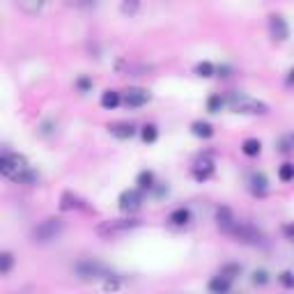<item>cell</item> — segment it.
I'll list each match as a JSON object with an SVG mask.
<instances>
[{
	"mask_svg": "<svg viewBox=\"0 0 294 294\" xmlns=\"http://www.w3.org/2000/svg\"><path fill=\"white\" fill-rule=\"evenodd\" d=\"M251 189H253V193H255V196H262V193L267 191V177H264L262 173L253 175V180H251Z\"/></svg>",
	"mask_w": 294,
	"mask_h": 294,
	"instance_id": "cell-20",
	"label": "cell"
},
{
	"mask_svg": "<svg viewBox=\"0 0 294 294\" xmlns=\"http://www.w3.org/2000/svg\"><path fill=\"white\" fill-rule=\"evenodd\" d=\"M260 150H262V143H260L258 138H246L241 143V152L246 156H258Z\"/></svg>",
	"mask_w": 294,
	"mask_h": 294,
	"instance_id": "cell-17",
	"label": "cell"
},
{
	"mask_svg": "<svg viewBox=\"0 0 294 294\" xmlns=\"http://www.w3.org/2000/svg\"><path fill=\"white\" fill-rule=\"evenodd\" d=\"M288 83H290V85L294 83V67H292V69H290V74H288Z\"/></svg>",
	"mask_w": 294,
	"mask_h": 294,
	"instance_id": "cell-35",
	"label": "cell"
},
{
	"mask_svg": "<svg viewBox=\"0 0 294 294\" xmlns=\"http://www.w3.org/2000/svg\"><path fill=\"white\" fill-rule=\"evenodd\" d=\"M18 9H30V12H37V9H42V2L39 5H25V2H18Z\"/></svg>",
	"mask_w": 294,
	"mask_h": 294,
	"instance_id": "cell-34",
	"label": "cell"
},
{
	"mask_svg": "<svg viewBox=\"0 0 294 294\" xmlns=\"http://www.w3.org/2000/svg\"><path fill=\"white\" fill-rule=\"evenodd\" d=\"M62 209H74V207H83L81 204V200L76 198V196H72V193H65L62 196V204H60Z\"/></svg>",
	"mask_w": 294,
	"mask_h": 294,
	"instance_id": "cell-27",
	"label": "cell"
},
{
	"mask_svg": "<svg viewBox=\"0 0 294 294\" xmlns=\"http://www.w3.org/2000/svg\"><path fill=\"white\" fill-rule=\"evenodd\" d=\"M133 228H138L136 218H110V221H103L97 225V234L103 239H115V237H122Z\"/></svg>",
	"mask_w": 294,
	"mask_h": 294,
	"instance_id": "cell-2",
	"label": "cell"
},
{
	"mask_svg": "<svg viewBox=\"0 0 294 294\" xmlns=\"http://www.w3.org/2000/svg\"><path fill=\"white\" fill-rule=\"evenodd\" d=\"M253 285H258V288H264V285H267V283H269V274H267V271L264 269H258V271H253Z\"/></svg>",
	"mask_w": 294,
	"mask_h": 294,
	"instance_id": "cell-28",
	"label": "cell"
},
{
	"mask_svg": "<svg viewBox=\"0 0 294 294\" xmlns=\"http://www.w3.org/2000/svg\"><path fill=\"white\" fill-rule=\"evenodd\" d=\"M207 288H209V292H211V294H230V290H232V281L218 274V276L211 278Z\"/></svg>",
	"mask_w": 294,
	"mask_h": 294,
	"instance_id": "cell-11",
	"label": "cell"
},
{
	"mask_svg": "<svg viewBox=\"0 0 294 294\" xmlns=\"http://www.w3.org/2000/svg\"><path fill=\"white\" fill-rule=\"evenodd\" d=\"M140 136H143L145 143H156V138H159V129H156L154 124H145Z\"/></svg>",
	"mask_w": 294,
	"mask_h": 294,
	"instance_id": "cell-23",
	"label": "cell"
},
{
	"mask_svg": "<svg viewBox=\"0 0 294 294\" xmlns=\"http://www.w3.org/2000/svg\"><path fill=\"white\" fill-rule=\"evenodd\" d=\"M74 274H76L78 281H83V283L103 281V278L108 276V274H106V267H103V262H99V260H95V258L78 260V262L74 264Z\"/></svg>",
	"mask_w": 294,
	"mask_h": 294,
	"instance_id": "cell-1",
	"label": "cell"
},
{
	"mask_svg": "<svg viewBox=\"0 0 294 294\" xmlns=\"http://www.w3.org/2000/svg\"><path fill=\"white\" fill-rule=\"evenodd\" d=\"M191 131H193V136H198V138H211V136H214V126H211L209 122H193Z\"/></svg>",
	"mask_w": 294,
	"mask_h": 294,
	"instance_id": "cell-16",
	"label": "cell"
},
{
	"mask_svg": "<svg viewBox=\"0 0 294 294\" xmlns=\"http://www.w3.org/2000/svg\"><path fill=\"white\" fill-rule=\"evenodd\" d=\"M108 131L113 133L115 138L126 140V138H131L133 133H136V126H133V124H129V122H117V124L108 126Z\"/></svg>",
	"mask_w": 294,
	"mask_h": 294,
	"instance_id": "cell-13",
	"label": "cell"
},
{
	"mask_svg": "<svg viewBox=\"0 0 294 294\" xmlns=\"http://www.w3.org/2000/svg\"><path fill=\"white\" fill-rule=\"evenodd\" d=\"M117 288H120V278H117V276H106V278H103V290L115 292Z\"/></svg>",
	"mask_w": 294,
	"mask_h": 294,
	"instance_id": "cell-30",
	"label": "cell"
},
{
	"mask_svg": "<svg viewBox=\"0 0 294 294\" xmlns=\"http://www.w3.org/2000/svg\"><path fill=\"white\" fill-rule=\"evenodd\" d=\"M230 106H232L237 113H267V106L260 101H253L244 95H232L230 97Z\"/></svg>",
	"mask_w": 294,
	"mask_h": 294,
	"instance_id": "cell-6",
	"label": "cell"
},
{
	"mask_svg": "<svg viewBox=\"0 0 294 294\" xmlns=\"http://www.w3.org/2000/svg\"><path fill=\"white\" fill-rule=\"evenodd\" d=\"M62 230H65V223L60 221V218H44L42 223H37L35 230H32V241L35 244H48V241L58 239L62 234Z\"/></svg>",
	"mask_w": 294,
	"mask_h": 294,
	"instance_id": "cell-3",
	"label": "cell"
},
{
	"mask_svg": "<svg viewBox=\"0 0 294 294\" xmlns=\"http://www.w3.org/2000/svg\"><path fill=\"white\" fill-rule=\"evenodd\" d=\"M140 202H143V191H140V189H126V191H122V196H120V209L136 211L140 207Z\"/></svg>",
	"mask_w": 294,
	"mask_h": 294,
	"instance_id": "cell-8",
	"label": "cell"
},
{
	"mask_svg": "<svg viewBox=\"0 0 294 294\" xmlns=\"http://www.w3.org/2000/svg\"><path fill=\"white\" fill-rule=\"evenodd\" d=\"M150 101V92L143 90V88H131V90H126L124 95V103L129 108H140L145 103Z\"/></svg>",
	"mask_w": 294,
	"mask_h": 294,
	"instance_id": "cell-9",
	"label": "cell"
},
{
	"mask_svg": "<svg viewBox=\"0 0 294 294\" xmlns=\"http://www.w3.org/2000/svg\"><path fill=\"white\" fill-rule=\"evenodd\" d=\"M278 281H281V285L285 290H294V274L292 271H283L281 276H278Z\"/></svg>",
	"mask_w": 294,
	"mask_h": 294,
	"instance_id": "cell-29",
	"label": "cell"
},
{
	"mask_svg": "<svg viewBox=\"0 0 294 294\" xmlns=\"http://www.w3.org/2000/svg\"><path fill=\"white\" fill-rule=\"evenodd\" d=\"M230 237H234V239L241 241V244H260V241H262V232H260L255 225H251V223H239V221H237V225L232 228Z\"/></svg>",
	"mask_w": 294,
	"mask_h": 294,
	"instance_id": "cell-5",
	"label": "cell"
},
{
	"mask_svg": "<svg viewBox=\"0 0 294 294\" xmlns=\"http://www.w3.org/2000/svg\"><path fill=\"white\" fill-rule=\"evenodd\" d=\"M221 276H225V278H230V281H234V278L241 274V264H237V262H225L221 267V271H218Z\"/></svg>",
	"mask_w": 294,
	"mask_h": 294,
	"instance_id": "cell-18",
	"label": "cell"
},
{
	"mask_svg": "<svg viewBox=\"0 0 294 294\" xmlns=\"http://www.w3.org/2000/svg\"><path fill=\"white\" fill-rule=\"evenodd\" d=\"M216 225L225 234L232 232V228L237 225V218H234V214H232L230 207H218V209H216Z\"/></svg>",
	"mask_w": 294,
	"mask_h": 294,
	"instance_id": "cell-10",
	"label": "cell"
},
{
	"mask_svg": "<svg viewBox=\"0 0 294 294\" xmlns=\"http://www.w3.org/2000/svg\"><path fill=\"white\" fill-rule=\"evenodd\" d=\"M76 85H78V90H81V92H88L92 88V81L83 76V78H78V81H76Z\"/></svg>",
	"mask_w": 294,
	"mask_h": 294,
	"instance_id": "cell-32",
	"label": "cell"
},
{
	"mask_svg": "<svg viewBox=\"0 0 294 294\" xmlns=\"http://www.w3.org/2000/svg\"><path fill=\"white\" fill-rule=\"evenodd\" d=\"M120 9H122V14H129V16H131V14H136L140 9V5L138 2H122Z\"/></svg>",
	"mask_w": 294,
	"mask_h": 294,
	"instance_id": "cell-31",
	"label": "cell"
},
{
	"mask_svg": "<svg viewBox=\"0 0 294 294\" xmlns=\"http://www.w3.org/2000/svg\"><path fill=\"white\" fill-rule=\"evenodd\" d=\"M269 35L274 37L276 42H285L290 37V28L281 14H271L269 16Z\"/></svg>",
	"mask_w": 294,
	"mask_h": 294,
	"instance_id": "cell-7",
	"label": "cell"
},
{
	"mask_svg": "<svg viewBox=\"0 0 294 294\" xmlns=\"http://www.w3.org/2000/svg\"><path fill=\"white\" fill-rule=\"evenodd\" d=\"M12 267H14V255L5 251L2 255H0V274H2V276H7V274L12 271Z\"/></svg>",
	"mask_w": 294,
	"mask_h": 294,
	"instance_id": "cell-21",
	"label": "cell"
},
{
	"mask_svg": "<svg viewBox=\"0 0 294 294\" xmlns=\"http://www.w3.org/2000/svg\"><path fill=\"white\" fill-rule=\"evenodd\" d=\"M14 182H16V184H25V186H30V184H35V182H37V173H35V170H30V168H28V170H23V173L18 175V177H16Z\"/></svg>",
	"mask_w": 294,
	"mask_h": 294,
	"instance_id": "cell-25",
	"label": "cell"
},
{
	"mask_svg": "<svg viewBox=\"0 0 294 294\" xmlns=\"http://www.w3.org/2000/svg\"><path fill=\"white\" fill-rule=\"evenodd\" d=\"M28 170V163L21 154H14V152H5V154L0 156V173L9 177V180H16L18 175Z\"/></svg>",
	"mask_w": 294,
	"mask_h": 294,
	"instance_id": "cell-4",
	"label": "cell"
},
{
	"mask_svg": "<svg viewBox=\"0 0 294 294\" xmlns=\"http://www.w3.org/2000/svg\"><path fill=\"white\" fill-rule=\"evenodd\" d=\"M120 101H122V97H120V92H115V90H106L101 95V106L106 110L117 108V106H120Z\"/></svg>",
	"mask_w": 294,
	"mask_h": 294,
	"instance_id": "cell-15",
	"label": "cell"
},
{
	"mask_svg": "<svg viewBox=\"0 0 294 294\" xmlns=\"http://www.w3.org/2000/svg\"><path fill=\"white\" fill-rule=\"evenodd\" d=\"M283 232H285V237H288V239L294 244V223H290V225H285V228H283Z\"/></svg>",
	"mask_w": 294,
	"mask_h": 294,
	"instance_id": "cell-33",
	"label": "cell"
},
{
	"mask_svg": "<svg viewBox=\"0 0 294 294\" xmlns=\"http://www.w3.org/2000/svg\"><path fill=\"white\" fill-rule=\"evenodd\" d=\"M223 106H225V99H223L221 95H211L209 99H207V110H209V113H218Z\"/></svg>",
	"mask_w": 294,
	"mask_h": 294,
	"instance_id": "cell-22",
	"label": "cell"
},
{
	"mask_svg": "<svg viewBox=\"0 0 294 294\" xmlns=\"http://www.w3.org/2000/svg\"><path fill=\"white\" fill-rule=\"evenodd\" d=\"M138 189L140 191L154 189V173H152V170H143V173L138 175Z\"/></svg>",
	"mask_w": 294,
	"mask_h": 294,
	"instance_id": "cell-19",
	"label": "cell"
},
{
	"mask_svg": "<svg viewBox=\"0 0 294 294\" xmlns=\"http://www.w3.org/2000/svg\"><path fill=\"white\" fill-rule=\"evenodd\" d=\"M196 74H198V76H202V78H209V76H214V74H216V67L211 65V62H200V65L196 67Z\"/></svg>",
	"mask_w": 294,
	"mask_h": 294,
	"instance_id": "cell-26",
	"label": "cell"
},
{
	"mask_svg": "<svg viewBox=\"0 0 294 294\" xmlns=\"http://www.w3.org/2000/svg\"><path fill=\"white\" fill-rule=\"evenodd\" d=\"M168 221L173 223V225H186V223L191 221V209H189V207H177L175 211H170Z\"/></svg>",
	"mask_w": 294,
	"mask_h": 294,
	"instance_id": "cell-14",
	"label": "cell"
},
{
	"mask_svg": "<svg viewBox=\"0 0 294 294\" xmlns=\"http://www.w3.org/2000/svg\"><path fill=\"white\" fill-rule=\"evenodd\" d=\"M211 175H214V163H211L209 159H202V161L196 163V168H193V177H196L198 182L209 180Z\"/></svg>",
	"mask_w": 294,
	"mask_h": 294,
	"instance_id": "cell-12",
	"label": "cell"
},
{
	"mask_svg": "<svg viewBox=\"0 0 294 294\" xmlns=\"http://www.w3.org/2000/svg\"><path fill=\"white\" fill-rule=\"evenodd\" d=\"M278 180L281 182H292L294 180V163H283L278 168Z\"/></svg>",
	"mask_w": 294,
	"mask_h": 294,
	"instance_id": "cell-24",
	"label": "cell"
}]
</instances>
